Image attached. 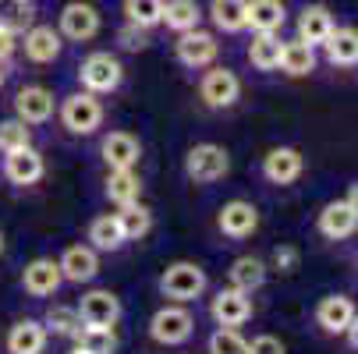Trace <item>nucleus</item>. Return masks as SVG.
Masks as SVG:
<instances>
[{
    "instance_id": "f257e3e1",
    "label": "nucleus",
    "mask_w": 358,
    "mask_h": 354,
    "mask_svg": "<svg viewBox=\"0 0 358 354\" xmlns=\"http://www.w3.org/2000/svg\"><path fill=\"white\" fill-rule=\"evenodd\" d=\"M185 170H188V177L199 181V184L220 181V177L231 170L227 149H224V145H213V142L192 145V149H188V156H185Z\"/></svg>"
},
{
    "instance_id": "f03ea898",
    "label": "nucleus",
    "mask_w": 358,
    "mask_h": 354,
    "mask_svg": "<svg viewBox=\"0 0 358 354\" xmlns=\"http://www.w3.org/2000/svg\"><path fill=\"white\" fill-rule=\"evenodd\" d=\"M160 290H164V297H174V301H195L206 290V273L195 263H174V266L164 270Z\"/></svg>"
},
{
    "instance_id": "7ed1b4c3",
    "label": "nucleus",
    "mask_w": 358,
    "mask_h": 354,
    "mask_svg": "<svg viewBox=\"0 0 358 354\" xmlns=\"http://www.w3.org/2000/svg\"><path fill=\"white\" fill-rule=\"evenodd\" d=\"M78 78H82V85H85V92H114L117 85H121V78H124V68H121V61L117 57H110V54H89L85 61H82V68H78Z\"/></svg>"
},
{
    "instance_id": "20e7f679",
    "label": "nucleus",
    "mask_w": 358,
    "mask_h": 354,
    "mask_svg": "<svg viewBox=\"0 0 358 354\" xmlns=\"http://www.w3.org/2000/svg\"><path fill=\"white\" fill-rule=\"evenodd\" d=\"M61 121L75 135H92L99 128V121H103V107H99L96 92H75V96H68L64 107H61Z\"/></svg>"
},
{
    "instance_id": "39448f33",
    "label": "nucleus",
    "mask_w": 358,
    "mask_h": 354,
    "mask_svg": "<svg viewBox=\"0 0 358 354\" xmlns=\"http://www.w3.org/2000/svg\"><path fill=\"white\" fill-rule=\"evenodd\" d=\"M192 330H195V319H192L185 309H178V305L160 309L157 316L149 319V337L157 340V344H167V347L185 344V340L192 337Z\"/></svg>"
},
{
    "instance_id": "423d86ee",
    "label": "nucleus",
    "mask_w": 358,
    "mask_h": 354,
    "mask_svg": "<svg viewBox=\"0 0 358 354\" xmlns=\"http://www.w3.org/2000/svg\"><path fill=\"white\" fill-rule=\"evenodd\" d=\"M178 36L181 39L174 43V50H178V61L185 68H206V64L217 61V54H220L217 36L199 32V29H188V32H178Z\"/></svg>"
},
{
    "instance_id": "0eeeda50",
    "label": "nucleus",
    "mask_w": 358,
    "mask_h": 354,
    "mask_svg": "<svg viewBox=\"0 0 358 354\" xmlns=\"http://www.w3.org/2000/svg\"><path fill=\"white\" fill-rule=\"evenodd\" d=\"M199 92H202V99H206V107H213V110H227V107L238 103L241 82H238L234 71H227V68H213V71H206V78H202Z\"/></svg>"
},
{
    "instance_id": "6e6552de",
    "label": "nucleus",
    "mask_w": 358,
    "mask_h": 354,
    "mask_svg": "<svg viewBox=\"0 0 358 354\" xmlns=\"http://www.w3.org/2000/svg\"><path fill=\"white\" fill-rule=\"evenodd\" d=\"M15 114L25 124H43L54 117V92L43 89V85H25L15 96Z\"/></svg>"
},
{
    "instance_id": "1a4fd4ad",
    "label": "nucleus",
    "mask_w": 358,
    "mask_h": 354,
    "mask_svg": "<svg viewBox=\"0 0 358 354\" xmlns=\"http://www.w3.org/2000/svg\"><path fill=\"white\" fill-rule=\"evenodd\" d=\"M99 32V11L92 4H82V0H71L61 11V36L82 43V39H92Z\"/></svg>"
},
{
    "instance_id": "9d476101",
    "label": "nucleus",
    "mask_w": 358,
    "mask_h": 354,
    "mask_svg": "<svg viewBox=\"0 0 358 354\" xmlns=\"http://www.w3.org/2000/svg\"><path fill=\"white\" fill-rule=\"evenodd\" d=\"M78 316L85 326H114L121 319V301L110 290H89L78 305Z\"/></svg>"
},
{
    "instance_id": "9b49d317",
    "label": "nucleus",
    "mask_w": 358,
    "mask_h": 354,
    "mask_svg": "<svg viewBox=\"0 0 358 354\" xmlns=\"http://www.w3.org/2000/svg\"><path fill=\"white\" fill-rule=\"evenodd\" d=\"M210 312H213L217 326H231V330H238V326L248 323V316H252V301H248L245 290H234V287H231V290H220V294L213 297Z\"/></svg>"
},
{
    "instance_id": "f8f14e48",
    "label": "nucleus",
    "mask_w": 358,
    "mask_h": 354,
    "mask_svg": "<svg viewBox=\"0 0 358 354\" xmlns=\"http://www.w3.org/2000/svg\"><path fill=\"white\" fill-rule=\"evenodd\" d=\"M25 57L32 64H50L61 57V32L54 25H29L25 29Z\"/></svg>"
},
{
    "instance_id": "ddd939ff",
    "label": "nucleus",
    "mask_w": 358,
    "mask_h": 354,
    "mask_svg": "<svg viewBox=\"0 0 358 354\" xmlns=\"http://www.w3.org/2000/svg\"><path fill=\"white\" fill-rule=\"evenodd\" d=\"M142 156V145L131 131H110L103 138V160L110 170H131Z\"/></svg>"
},
{
    "instance_id": "4468645a",
    "label": "nucleus",
    "mask_w": 358,
    "mask_h": 354,
    "mask_svg": "<svg viewBox=\"0 0 358 354\" xmlns=\"http://www.w3.org/2000/svg\"><path fill=\"white\" fill-rule=\"evenodd\" d=\"M61 276L71 280V283H89L96 273H99V259H96V248L89 244H71L64 256H61Z\"/></svg>"
},
{
    "instance_id": "2eb2a0df",
    "label": "nucleus",
    "mask_w": 358,
    "mask_h": 354,
    "mask_svg": "<svg viewBox=\"0 0 358 354\" xmlns=\"http://www.w3.org/2000/svg\"><path fill=\"white\" fill-rule=\"evenodd\" d=\"M301 167H305V160H301L298 149H291V145L270 149L266 160H263V174H266L273 184H291V181H298V177H301Z\"/></svg>"
},
{
    "instance_id": "dca6fc26",
    "label": "nucleus",
    "mask_w": 358,
    "mask_h": 354,
    "mask_svg": "<svg viewBox=\"0 0 358 354\" xmlns=\"http://www.w3.org/2000/svg\"><path fill=\"white\" fill-rule=\"evenodd\" d=\"M217 223H220V230H224L227 237H248L255 227H259V209H255L252 202L234 198V202H227V206L220 209Z\"/></svg>"
},
{
    "instance_id": "f3484780",
    "label": "nucleus",
    "mask_w": 358,
    "mask_h": 354,
    "mask_svg": "<svg viewBox=\"0 0 358 354\" xmlns=\"http://www.w3.org/2000/svg\"><path fill=\"white\" fill-rule=\"evenodd\" d=\"M320 230L330 237V241H341V237H351L358 230V213L348 198L341 202H330V206L320 213Z\"/></svg>"
},
{
    "instance_id": "a211bd4d",
    "label": "nucleus",
    "mask_w": 358,
    "mask_h": 354,
    "mask_svg": "<svg viewBox=\"0 0 358 354\" xmlns=\"http://www.w3.org/2000/svg\"><path fill=\"white\" fill-rule=\"evenodd\" d=\"M61 266L54 263V259H36V263H29L25 266V273H22V283H25V290L32 294V297H50L57 287H61Z\"/></svg>"
},
{
    "instance_id": "6ab92c4d",
    "label": "nucleus",
    "mask_w": 358,
    "mask_h": 354,
    "mask_svg": "<svg viewBox=\"0 0 358 354\" xmlns=\"http://www.w3.org/2000/svg\"><path fill=\"white\" fill-rule=\"evenodd\" d=\"M43 156L36 153L32 145H25V149H18V153H8V163H4V174H8V181L11 184H36L39 177H43Z\"/></svg>"
},
{
    "instance_id": "aec40b11",
    "label": "nucleus",
    "mask_w": 358,
    "mask_h": 354,
    "mask_svg": "<svg viewBox=\"0 0 358 354\" xmlns=\"http://www.w3.org/2000/svg\"><path fill=\"white\" fill-rule=\"evenodd\" d=\"M355 319V305H351V297L344 294H330L320 301V309H316V323L327 330V333H344Z\"/></svg>"
},
{
    "instance_id": "412c9836",
    "label": "nucleus",
    "mask_w": 358,
    "mask_h": 354,
    "mask_svg": "<svg viewBox=\"0 0 358 354\" xmlns=\"http://www.w3.org/2000/svg\"><path fill=\"white\" fill-rule=\"evenodd\" d=\"M46 347V326L36 319H22L8 333V351L11 354H43Z\"/></svg>"
},
{
    "instance_id": "4be33fe9",
    "label": "nucleus",
    "mask_w": 358,
    "mask_h": 354,
    "mask_svg": "<svg viewBox=\"0 0 358 354\" xmlns=\"http://www.w3.org/2000/svg\"><path fill=\"white\" fill-rule=\"evenodd\" d=\"M245 25L252 32H277L284 25V4L280 0H248L245 4Z\"/></svg>"
},
{
    "instance_id": "5701e85b",
    "label": "nucleus",
    "mask_w": 358,
    "mask_h": 354,
    "mask_svg": "<svg viewBox=\"0 0 358 354\" xmlns=\"http://www.w3.org/2000/svg\"><path fill=\"white\" fill-rule=\"evenodd\" d=\"M330 32H334V15H330L323 4H309V8L301 11V18H298V39H301V43L316 46V43H323Z\"/></svg>"
},
{
    "instance_id": "b1692460",
    "label": "nucleus",
    "mask_w": 358,
    "mask_h": 354,
    "mask_svg": "<svg viewBox=\"0 0 358 354\" xmlns=\"http://www.w3.org/2000/svg\"><path fill=\"white\" fill-rule=\"evenodd\" d=\"M327 61L330 64H341V68H351L358 64V29H334L327 39Z\"/></svg>"
},
{
    "instance_id": "393cba45",
    "label": "nucleus",
    "mask_w": 358,
    "mask_h": 354,
    "mask_svg": "<svg viewBox=\"0 0 358 354\" xmlns=\"http://www.w3.org/2000/svg\"><path fill=\"white\" fill-rule=\"evenodd\" d=\"M263 283H266V263H263V259L241 256V259L231 263V287H234V290L252 294V290H259Z\"/></svg>"
},
{
    "instance_id": "a878e982",
    "label": "nucleus",
    "mask_w": 358,
    "mask_h": 354,
    "mask_svg": "<svg viewBox=\"0 0 358 354\" xmlns=\"http://www.w3.org/2000/svg\"><path fill=\"white\" fill-rule=\"evenodd\" d=\"M277 68H280V71H287L291 78L309 75V71L316 68V50H313L309 43H301V39L284 43V46H280V64H277Z\"/></svg>"
},
{
    "instance_id": "bb28decb",
    "label": "nucleus",
    "mask_w": 358,
    "mask_h": 354,
    "mask_svg": "<svg viewBox=\"0 0 358 354\" xmlns=\"http://www.w3.org/2000/svg\"><path fill=\"white\" fill-rule=\"evenodd\" d=\"M280 46L284 43L277 39V32H255V39L248 46V61L259 71H273L280 64Z\"/></svg>"
},
{
    "instance_id": "cd10ccee",
    "label": "nucleus",
    "mask_w": 358,
    "mask_h": 354,
    "mask_svg": "<svg viewBox=\"0 0 358 354\" xmlns=\"http://www.w3.org/2000/svg\"><path fill=\"white\" fill-rule=\"evenodd\" d=\"M89 241H92V248H99V251H117L121 244H124V234H121V223H117V216H96L92 223H89Z\"/></svg>"
},
{
    "instance_id": "c85d7f7f",
    "label": "nucleus",
    "mask_w": 358,
    "mask_h": 354,
    "mask_svg": "<svg viewBox=\"0 0 358 354\" xmlns=\"http://www.w3.org/2000/svg\"><path fill=\"white\" fill-rule=\"evenodd\" d=\"M142 195V181L135 170H110L107 177V198L117 202V206H128V202H138Z\"/></svg>"
},
{
    "instance_id": "c756f323",
    "label": "nucleus",
    "mask_w": 358,
    "mask_h": 354,
    "mask_svg": "<svg viewBox=\"0 0 358 354\" xmlns=\"http://www.w3.org/2000/svg\"><path fill=\"white\" fill-rule=\"evenodd\" d=\"M199 18H202V8L195 0H171V4H164L160 22H167V29L174 32H188V29H199Z\"/></svg>"
},
{
    "instance_id": "7c9ffc66",
    "label": "nucleus",
    "mask_w": 358,
    "mask_h": 354,
    "mask_svg": "<svg viewBox=\"0 0 358 354\" xmlns=\"http://www.w3.org/2000/svg\"><path fill=\"white\" fill-rule=\"evenodd\" d=\"M75 340H78L82 354H114V347H117V337L110 326H82L75 333Z\"/></svg>"
},
{
    "instance_id": "2f4dec72",
    "label": "nucleus",
    "mask_w": 358,
    "mask_h": 354,
    "mask_svg": "<svg viewBox=\"0 0 358 354\" xmlns=\"http://www.w3.org/2000/svg\"><path fill=\"white\" fill-rule=\"evenodd\" d=\"M245 4L248 0H213L210 4L213 25L224 29V32H241L245 29Z\"/></svg>"
},
{
    "instance_id": "473e14b6",
    "label": "nucleus",
    "mask_w": 358,
    "mask_h": 354,
    "mask_svg": "<svg viewBox=\"0 0 358 354\" xmlns=\"http://www.w3.org/2000/svg\"><path fill=\"white\" fill-rule=\"evenodd\" d=\"M114 216L121 223L124 241H135V237L149 234V227H152V213L145 206H138V202H128V206H121V213H114Z\"/></svg>"
},
{
    "instance_id": "72a5a7b5",
    "label": "nucleus",
    "mask_w": 358,
    "mask_h": 354,
    "mask_svg": "<svg viewBox=\"0 0 358 354\" xmlns=\"http://www.w3.org/2000/svg\"><path fill=\"white\" fill-rule=\"evenodd\" d=\"M124 15H128V22L152 29L164 18V0H124Z\"/></svg>"
},
{
    "instance_id": "f704fd0d",
    "label": "nucleus",
    "mask_w": 358,
    "mask_h": 354,
    "mask_svg": "<svg viewBox=\"0 0 358 354\" xmlns=\"http://www.w3.org/2000/svg\"><path fill=\"white\" fill-rule=\"evenodd\" d=\"M32 22V0H0V25L11 32H25Z\"/></svg>"
},
{
    "instance_id": "c9c22d12",
    "label": "nucleus",
    "mask_w": 358,
    "mask_h": 354,
    "mask_svg": "<svg viewBox=\"0 0 358 354\" xmlns=\"http://www.w3.org/2000/svg\"><path fill=\"white\" fill-rule=\"evenodd\" d=\"M25 145H32V135H29V128H25V121H18V117H11V121H0V153H18V149H25Z\"/></svg>"
},
{
    "instance_id": "e433bc0d",
    "label": "nucleus",
    "mask_w": 358,
    "mask_h": 354,
    "mask_svg": "<svg viewBox=\"0 0 358 354\" xmlns=\"http://www.w3.org/2000/svg\"><path fill=\"white\" fill-rule=\"evenodd\" d=\"M46 326L54 330V333H61V337H75V333L82 330V316H78V309L54 305V309L46 312Z\"/></svg>"
},
{
    "instance_id": "4c0bfd02",
    "label": "nucleus",
    "mask_w": 358,
    "mask_h": 354,
    "mask_svg": "<svg viewBox=\"0 0 358 354\" xmlns=\"http://www.w3.org/2000/svg\"><path fill=\"white\" fill-rule=\"evenodd\" d=\"M245 351H248V344H245L241 333L231 330V326H220V330L210 337V354H245Z\"/></svg>"
},
{
    "instance_id": "58836bf2",
    "label": "nucleus",
    "mask_w": 358,
    "mask_h": 354,
    "mask_svg": "<svg viewBox=\"0 0 358 354\" xmlns=\"http://www.w3.org/2000/svg\"><path fill=\"white\" fill-rule=\"evenodd\" d=\"M149 29H142V25H135V22H128L121 32H117V43L124 46V50H142V46H149V36H145Z\"/></svg>"
},
{
    "instance_id": "ea45409f",
    "label": "nucleus",
    "mask_w": 358,
    "mask_h": 354,
    "mask_svg": "<svg viewBox=\"0 0 358 354\" xmlns=\"http://www.w3.org/2000/svg\"><path fill=\"white\" fill-rule=\"evenodd\" d=\"M245 354H284V344H280L277 337L263 333V337H255V340L248 344V351H245Z\"/></svg>"
},
{
    "instance_id": "a19ab883",
    "label": "nucleus",
    "mask_w": 358,
    "mask_h": 354,
    "mask_svg": "<svg viewBox=\"0 0 358 354\" xmlns=\"http://www.w3.org/2000/svg\"><path fill=\"white\" fill-rule=\"evenodd\" d=\"M273 266H277L280 273H291V270L298 266V251H294L291 244H280V248L273 251Z\"/></svg>"
},
{
    "instance_id": "79ce46f5",
    "label": "nucleus",
    "mask_w": 358,
    "mask_h": 354,
    "mask_svg": "<svg viewBox=\"0 0 358 354\" xmlns=\"http://www.w3.org/2000/svg\"><path fill=\"white\" fill-rule=\"evenodd\" d=\"M15 46H18V43H15V32L0 25V61H8V57L15 54Z\"/></svg>"
},
{
    "instance_id": "37998d69",
    "label": "nucleus",
    "mask_w": 358,
    "mask_h": 354,
    "mask_svg": "<svg viewBox=\"0 0 358 354\" xmlns=\"http://www.w3.org/2000/svg\"><path fill=\"white\" fill-rule=\"evenodd\" d=\"M344 333H348V340H351V347H355V351H358V316H355V319H351V326H348V330H344Z\"/></svg>"
},
{
    "instance_id": "c03bdc74",
    "label": "nucleus",
    "mask_w": 358,
    "mask_h": 354,
    "mask_svg": "<svg viewBox=\"0 0 358 354\" xmlns=\"http://www.w3.org/2000/svg\"><path fill=\"white\" fill-rule=\"evenodd\" d=\"M348 202H351V206H355V213H358V181L348 188Z\"/></svg>"
},
{
    "instance_id": "a18cd8bd",
    "label": "nucleus",
    "mask_w": 358,
    "mask_h": 354,
    "mask_svg": "<svg viewBox=\"0 0 358 354\" xmlns=\"http://www.w3.org/2000/svg\"><path fill=\"white\" fill-rule=\"evenodd\" d=\"M0 251H4V234H0Z\"/></svg>"
},
{
    "instance_id": "49530a36",
    "label": "nucleus",
    "mask_w": 358,
    "mask_h": 354,
    "mask_svg": "<svg viewBox=\"0 0 358 354\" xmlns=\"http://www.w3.org/2000/svg\"><path fill=\"white\" fill-rule=\"evenodd\" d=\"M0 85H4V71H0Z\"/></svg>"
},
{
    "instance_id": "de8ad7c7",
    "label": "nucleus",
    "mask_w": 358,
    "mask_h": 354,
    "mask_svg": "<svg viewBox=\"0 0 358 354\" xmlns=\"http://www.w3.org/2000/svg\"><path fill=\"white\" fill-rule=\"evenodd\" d=\"M71 354H82V351H78V347H75V351H71Z\"/></svg>"
}]
</instances>
